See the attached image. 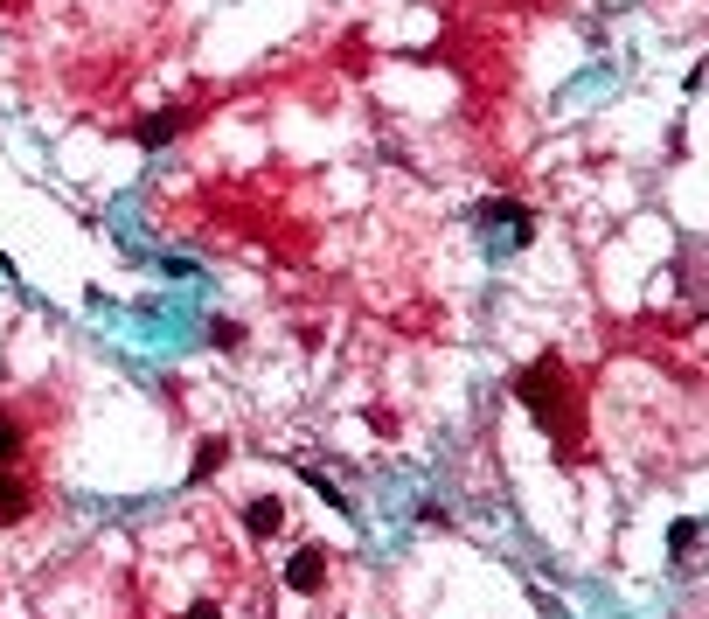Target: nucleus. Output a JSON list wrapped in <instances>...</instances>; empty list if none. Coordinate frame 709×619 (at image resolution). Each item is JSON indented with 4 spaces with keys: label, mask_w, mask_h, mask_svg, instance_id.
<instances>
[{
    "label": "nucleus",
    "mask_w": 709,
    "mask_h": 619,
    "mask_svg": "<svg viewBox=\"0 0 709 619\" xmlns=\"http://www.w3.org/2000/svg\"><path fill=\"white\" fill-rule=\"evenodd\" d=\"M480 223H501L508 244H529L536 237V209H522V202H480Z\"/></svg>",
    "instance_id": "f257e3e1"
},
{
    "label": "nucleus",
    "mask_w": 709,
    "mask_h": 619,
    "mask_svg": "<svg viewBox=\"0 0 709 619\" xmlns=\"http://www.w3.org/2000/svg\"><path fill=\"white\" fill-rule=\"evenodd\" d=\"M320 578H327V550H320V543H306V550L285 557V585H292V592H320Z\"/></svg>",
    "instance_id": "f03ea898"
},
{
    "label": "nucleus",
    "mask_w": 709,
    "mask_h": 619,
    "mask_svg": "<svg viewBox=\"0 0 709 619\" xmlns=\"http://www.w3.org/2000/svg\"><path fill=\"white\" fill-rule=\"evenodd\" d=\"M188 119H195L188 105H160V112H153V119L140 126V147H167V140H174V133H181Z\"/></svg>",
    "instance_id": "7ed1b4c3"
},
{
    "label": "nucleus",
    "mask_w": 709,
    "mask_h": 619,
    "mask_svg": "<svg viewBox=\"0 0 709 619\" xmlns=\"http://www.w3.org/2000/svg\"><path fill=\"white\" fill-rule=\"evenodd\" d=\"M28 515V480L21 473H0V529H14Z\"/></svg>",
    "instance_id": "20e7f679"
},
{
    "label": "nucleus",
    "mask_w": 709,
    "mask_h": 619,
    "mask_svg": "<svg viewBox=\"0 0 709 619\" xmlns=\"http://www.w3.org/2000/svg\"><path fill=\"white\" fill-rule=\"evenodd\" d=\"M696 543H703V522H696V515H689V522H675V529H668V550H675V557H689V550H696Z\"/></svg>",
    "instance_id": "39448f33"
},
{
    "label": "nucleus",
    "mask_w": 709,
    "mask_h": 619,
    "mask_svg": "<svg viewBox=\"0 0 709 619\" xmlns=\"http://www.w3.org/2000/svg\"><path fill=\"white\" fill-rule=\"evenodd\" d=\"M14 460H21V425L0 411V466H14Z\"/></svg>",
    "instance_id": "423d86ee"
},
{
    "label": "nucleus",
    "mask_w": 709,
    "mask_h": 619,
    "mask_svg": "<svg viewBox=\"0 0 709 619\" xmlns=\"http://www.w3.org/2000/svg\"><path fill=\"white\" fill-rule=\"evenodd\" d=\"M251 529H258V536H272V529H279V508H272V501H265V494H258V501H251Z\"/></svg>",
    "instance_id": "0eeeda50"
},
{
    "label": "nucleus",
    "mask_w": 709,
    "mask_h": 619,
    "mask_svg": "<svg viewBox=\"0 0 709 619\" xmlns=\"http://www.w3.org/2000/svg\"><path fill=\"white\" fill-rule=\"evenodd\" d=\"M216 466H223V439H209V446H202V460H195V473H216Z\"/></svg>",
    "instance_id": "6e6552de"
}]
</instances>
